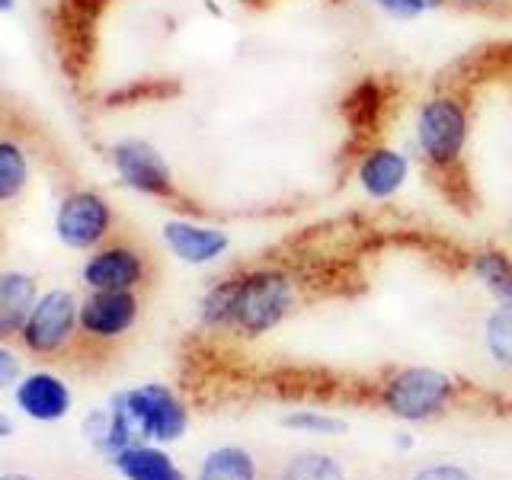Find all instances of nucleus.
Masks as SVG:
<instances>
[{
	"label": "nucleus",
	"mask_w": 512,
	"mask_h": 480,
	"mask_svg": "<svg viewBox=\"0 0 512 480\" xmlns=\"http://www.w3.org/2000/svg\"><path fill=\"white\" fill-rule=\"evenodd\" d=\"M416 151L432 170L448 173L461 164L471 138V116L455 93H436L416 112Z\"/></svg>",
	"instance_id": "nucleus-1"
},
{
	"label": "nucleus",
	"mask_w": 512,
	"mask_h": 480,
	"mask_svg": "<svg viewBox=\"0 0 512 480\" xmlns=\"http://www.w3.org/2000/svg\"><path fill=\"white\" fill-rule=\"evenodd\" d=\"M295 308V279L285 269H253L234 279L231 327L244 336H260L279 327Z\"/></svg>",
	"instance_id": "nucleus-2"
},
{
	"label": "nucleus",
	"mask_w": 512,
	"mask_h": 480,
	"mask_svg": "<svg viewBox=\"0 0 512 480\" xmlns=\"http://www.w3.org/2000/svg\"><path fill=\"white\" fill-rule=\"evenodd\" d=\"M116 228V212L106 196L93 189H74L61 199L55 212L58 240L71 250H96Z\"/></svg>",
	"instance_id": "nucleus-3"
},
{
	"label": "nucleus",
	"mask_w": 512,
	"mask_h": 480,
	"mask_svg": "<svg viewBox=\"0 0 512 480\" xmlns=\"http://www.w3.org/2000/svg\"><path fill=\"white\" fill-rule=\"evenodd\" d=\"M109 157H112V167H116V176L128 189H135V192H141V196H151V199H173L176 196L173 170L151 141L122 138V141L112 144Z\"/></svg>",
	"instance_id": "nucleus-4"
},
{
	"label": "nucleus",
	"mask_w": 512,
	"mask_h": 480,
	"mask_svg": "<svg viewBox=\"0 0 512 480\" xmlns=\"http://www.w3.org/2000/svg\"><path fill=\"white\" fill-rule=\"evenodd\" d=\"M452 397V378L436 368H407L388 381L384 388V407L400 420H426L439 413Z\"/></svg>",
	"instance_id": "nucleus-5"
},
{
	"label": "nucleus",
	"mask_w": 512,
	"mask_h": 480,
	"mask_svg": "<svg viewBox=\"0 0 512 480\" xmlns=\"http://www.w3.org/2000/svg\"><path fill=\"white\" fill-rule=\"evenodd\" d=\"M80 324V308L71 292H64V288H52V292H45L36 308H32L26 327H23V343L26 349L32 352H58L64 343L74 336V327Z\"/></svg>",
	"instance_id": "nucleus-6"
},
{
	"label": "nucleus",
	"mask_w": 512,
	"mask_h": 480,
	"mask_svg": "<svg viewBox=\"0 0 512 480\" xmlns=\"http://www.w3.org/2000/svg\"><path fill=\"white\" fill-rule=\"evenodd\" d=\"M148 279V260L132 244H103L84 263V282L93 292H135Z\"/></svg>",
	"instance_id": "nucleus-7"
},
{
	"label": "nucleus",
	"mask_w": 512,
	"mask_h": 480,
	"mask_svg": "<svg viewBox=\"0 0 512 480\" xmlns=\"http://www.w3.org/2000/svg\"><path fill=\"white\" fill-rule=\"evenodd\" d=\"M410 157L391 148V144H375L359 157V167H356V180L362 186V192L368 199L384 202V199H394L400 189L407 186L410 180Z\"/></svg>",
	"instance_id": "nucleus-8"
},
{
	"label": "nucleus",
	"mask_w": 512,
	"mask_h": 480,
	"mask_svg": "<svg viewBox=\"0 0 512 480\" xmlns=\"http://www.w3.org/2000/svg\"><path fill=\"white\" fill-rule=\"evenodd\" d=\"M138 311L141 304L135 292H93L80 304V330L96 340H116L135 327Z\"/></svg>",
	"instance_id": "nucleus-9"
},
{
	"label": "nucleus",
	"mask_w": 512,
	"mask_h": 480,
	"mask_svg": "<svg viewBox=\"0 0 512 480\" xmlns=\"http://www.w3.org/2000/svg\"><path fill=\"white\" fill-rule=\"evenodd\" d=\"M164 244L167 250L189 266H205L231 247V237L212 224H196L186 218H173L164 224Z\"/></svg>",
	"instance_id": "nucleus-10"
},
{
	"label": "nucleus",
	"mask_w": 512,
	"mask_h": 480,
	"mask_svg": "<svg viewBox=\"0 0 512 480\" xmlns=\"http://www.w3.org/2000/svg\"><path fill=\"white\" fill-rule=\"evenodd\" d=\"M16 404H20V410L26 416H32V420L52 423L71 410V391L61 378L39 372V375H29L20 381V388H16Z\"/></svg>",
	"instance_id": "nucleus-11"
},
{
	"label": "nucleus",
	"mask_w": 512,
	"mask_h": 480,
	"mask_svg": "<svg viewBox=\"0 0 512 480\" xmlns=\"http://www.w3.org/2000/svg\"><path fill=\"white\" fill-rule=\"evenodd\" d=\"M39 301V285L26 272H0V340L23 333L26 320Z\"/></svg>",
	"instance_id": "nucleus-12"
},
{
	"label": "nucleus",
	"mask_w": 512,
	"mask_h": 480,
	"mask_svg": "<svg viewBox=\"0 0 512 480\" xmlns=\"http://www.w3.org/2000/svg\"><path fill=\"white\" fill-rule=\"evenodd\" d=\"M32 176L29 144L10 125H0V205L16 202Z\"/></svg>",
	"instance_id": "nucleus-13"
},
{
	"label": "nucleus",
	"mask_w": 512,
	"mask_h": 480,
	"mask_svg": "<svg viewBox=\"0 0 512 480\" xmlns=\"http://www.w3.org/2000/svg\"><path fill=\"white\" fill-rule=\"evenodd\" d=\"M266 480H349L343 464L324 452H295L266 468Z\"/></svg>",
	"instance_id": "nucleus-14"
},
{
	"label": "nucleus",
	"mask_w": 512,
	"mask_h": 480,
	"mask_svg": "<svg viewBox=\"0 0 512 480\" xmlns=\"http://www.w3.org/2000/svg\"><path fill=\"white\" fill-rule=\"evenodd\" d=\"M199 480H266V468H260L247 448L224 445L205 458Z\"/></svg>",
	"instance_id": "nucleus-15"
},
{
	"label": "nucleus",
	"mask_w": 512,
	"mask_h": 480,
	"mask_svg": "<svg viewBox=\"0 0 512 480\" xmlns=\"http://www.w3.org/2000/svg\"><path fill=\"white\" fill-rule=\"evenodd\" d=\"M359 480H480L474 471L461 468V464L448 461H404V464H388L372 474H362Z\"/></svg>",
	"instance_id": "nucleus-16"
},
{
	"label": "nucleus",
	"mask_w": 512,
	"mask_h": 480,
	"mask_svg": "<svg viewBox=\"0 0 512 480\" xmlns=\"http://www.w3.org/2000/svg\"><path fill=\"white\" fill-rule=\"evenodd\" d=\"M116 464L128 480H186L173 468V461L164 452H154V448L128 445L116 452Z\"/></svg>",
	"instance_id": "nucleus-17"
},
{
	"label": "nucleus",
	"mask_w": 512,
	"mask_h": 480,
	"mask_svg": "<svg viewBox=\"0 0 512 480\" xmlns=\"http://www.w3.org/2000/svg\"><path fill=\"white\" fill-rule=\"evenodd\" d=\"M471 272L496 301H512V256L503 250H480L471 260Z\"/></svg>",
	"instance_id": "nucleus-18"
},
{
	"label": "nucleus",
	"mask_w": 512,
	"mask_h": 480,
	"mask_svg": "<svg viewBox=\"0 0 512 480\" xmlns=\"http://www.w3.org/2000/svg\"><path fill=\"white\" fill-rule=\"evenodd\" d=\"M484 349L496 365L512 372V301H500L484 320Z\"/></svg>",
	"instance_id": "nucleus-19"
},
{
	"label": "nucleus",
	"mask_w": 512,
	"mask_h": 480,
	"mask_svg": "<svg viewBox=\"0 0 512 480\" xmlns=\"http://www.w3.org/2000/svg\"><path fill=\"white\" fill-rule=\"evenodd\" d=\"M231 308H234V279H224L208 288L202 298V324L231 327Z\"/></svg>",
	"instance_id": "nucleus-20"
},
{
	"label": "nucleus",
	"mask_w": 512,
	"mask_h": 480,
	"mask_svg": "<svg viewBox=\"0 0 512 480\" xmlns=\"http://www.w3.org/2000/svg\"><path fill=\"white\" fill-rule=\"evenodd\" d=\"M378 13L391 16V20H416V16L429 13L426 0H368Z\"/></svg>",
	"instance_id": "nucleus-21"
},
{
	"label": "nucleus",
	"mask_w": 512,
	"mask_h": 480,
	"mask_svg": "<svg viewBox=\"0 0 512 480\" xmlns=\"http://www.w3.org/2000/svg\"><path fill=\"white\" fill-rule=\"evenodd\" d=\"M20 378V359H16V352L0 346V391L10 388V384Z\"/></svg>",
	"instance_id": "nucleus-22"
},
{
	"label": "nucleus",
	"mask_w": 512,
	"mask_h": 480,
	"mask_svg": "<svg viewBox=\"0 0 512 480\" xmlns=\"http://www.w3.org/2000/svg\"><path fill=\"white\" fill-rule=\"evenodd\" d=\"M288 426H308V429H320V432H333L340 429V423L333 420H320V416H292V420H285Z\"/></svg>",
	"instance_id": "nucleus-23"
},
{
	"label": "nucleus",
	"mask_w": 512,
	"mask_h": 480,
	"mask_svg": "<svg viewBox=\"0 0 512 480\" xmlns=\"http://www.w3.org/2000/svg\"><path fill=\"white\" fill-rule=\"evenodd\" d=\"M455 4H461V7H484V4H490V0H455Z\"/></svg>",
	"instance_id": "nucleus-24"
},
{
	"label": "nucleus",
	"mask_w": 512,
	"mask_h": 480,
	"mask_svg": "<svg viewBox=\"0 0 512 480\" xmlns=\"http://www.w3.org/2000/svg\"><path fill=\"white\" fill-rule=\"evenodd\" d=\"M16 7V0H0V13H10Z\"/></svg>",
	"instance_id": "nucleus-25"
},
{
	"label": "nucleus",
	"mask_w": 512,
	"mask_h": 480,
	"mask_svg": "<svg viewBox=\"0 0 512 480\" xmlns=\"http://www.w3.org/2000/svg\"><path fill=\"white\" fill-rule=\"evenodd\" d=\"M0 480H32V477H26V474H0Z\"/></svg>",
	"instance_id": "nucleus-26"
},
{
	"label": "nucleus",
	"mask_w": 512,
	"mask_h": 480,
	"mask_svg": "<svg viewBox=\"0 0 512 480\" xmlns=\"http://www.w3.org/2000/svg\"><path fill=\"white\" fill-rule=\"evenodd\" d=\"M0 432H10V423L4 420V416H0Z\"/></svg>",
	"instance_id": "nucleus-27"
}]
</instances>
